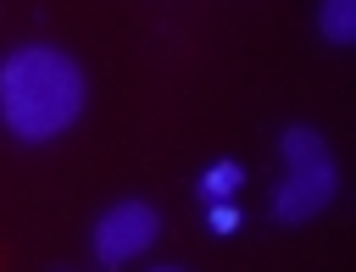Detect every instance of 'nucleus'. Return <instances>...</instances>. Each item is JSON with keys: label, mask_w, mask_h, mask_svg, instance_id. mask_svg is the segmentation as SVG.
<instances>
[{"label": "nucleus", "mask_w": 356, "mask_h": 272, "mask_svg": "<svg viewBox=\"0 0 356 272\" xmlns=\"http://www.w3.org/2000/svg\"><path fill=\"white\" fill-rule=\"evenodd\" d=\"M89 111V72L61 44H17L0 56V122L22 144H56Z\"/></svg>", "instance_id": "f257e3e1"}, {"label": "nucleus", "mask_w": 356, "mask_h": 272, "mask_svg": "<svg viewBox=\"0 0 356 272\" xmlns=\"http://www.w3.org/2000/svg\"><path fill=\"white\" fill-rule=\"evenodd\" d=\"M278 155H284V183L273 194V222L278 228H300L312 216H323L339 194V161L328 150V139L312 122H289L278 133Z\"/></svg>", "instance_id": "f03ea898"}, {"label": "nucleus", "mask_w": 356, "mask_h": 272, "mask_svg": "<svg viewBox=\"0 0 356 272\" xmlns=\"http://www.w3.org/2000/svg\"><path fill=\"white\" fill-rule=\"evenodd\" d=\"M161 239V211L150 200H111L95 222H89V250L100 266H128L134 255H145Z\"/></svg>", "instance_id": "7ed1b4c3"}, {"label": "nucleus", "mask_w": 356, "mask_h": 272, "mask_svg": "<svg viewBox=\"0 0 356 272\" xmlns=\"http://www.w3.org/2000/svg\"><path fill=\"white\" fill-rule=\"evenodd\" d=\"M317 33H323L334 50L356 44V0H323V6H317Z\"/></svg>", "instance_id": "20e7f679"}, {"label": "nucleus", "mask_w": 356, "mask_h": 272, "mask_svg": "<svg viewBox=\"0 0 356 272\" xmlns=\"http://www.w3.org/2000/svg\"><path fill=\"white\" fill-rule=\"evenodd\" d=\"M239 183H245V167H239V161H211V167L200 172V189H206L211 200H228V194H239Z\"/></svg>", "instance_id": "39448f33"}, {"label": "nucleus", "mask_w": 356, "mask_h": 272, "mask_svg": "<svg viewBox=\"0 0 356 272\" xmlns=\"http://www.w3.org/2000/svg\"><path fill=\"white\" fill-rule=\"evenodd\" d=\"M234 228H239L234 205H217V211H211V233H234Z\"/></svg>", "instance_id": "423d86ee"}, {"label": "nucleus", "mask_w": 356, "mask_h": 272, "mask_svg": "<svg viewBox=\"0 0 356 272\" xmlns=\"http://www.w3.org/2000/svg\"><path fill=\"white\" fill-rule=\"evenodd\" d=\"M150 272H184V266H150Z\"/></svg>", "instance_id": "0eeeda50"}]
</instances>
